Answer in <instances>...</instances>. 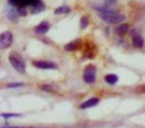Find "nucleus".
Returning a JSON list of instances; mask_svg holds the SVG:
<instances>
[{
  "mask_svg": "<svg viewBox=\"0 0 145 128\" xmlns=\"http://www.w3.org/2000/svg\"><path fill=\"white\" fill-rule=\"evenodd\" d=\"M9 62L11 66L19 72V74H25L26 72V63L23 60L22 56L17 52H11L9 55Z\"/></svg>",
  "mask_w": 145,
  "mask_h": 128,
  "instance_id": "f257e3e1",
  "label": "nucleus"
},
{
  "mask_svg": "<svg viewBox=\"0 0 145 128\" xmlns=\"http://www.w3.org/2000/svg\"><path fill=\"white\" fill-rule=\"evenodd\" d=\"M99 16L107 24H120L125 19L124 15L119 14V12H115L112 13V14H103V13H99Z\"/></svg>",
  "mask_w": 145,
  "mask_h": 128,
  "instance_id": "f03ea898",
  "label": "nucleus"
},
{
  "mask_svg": "<svg viewBox=\"0 0 145 128\" xmlns=\"http://www.w3.org/2000/svg\"><path fill=\"white\" fill-rule=\"evenodd\" d=\"M95 78H97V69L93 65H89L84 71V80L87 84H93L95 82Z\"/></svg>",
  "mask_w": 145,
  "mask_h": 128,
  "instance_id": "7ed1b4c3",
  "label": "nucleus"
},
{
  "mask_svg": "<svg viewBox=\"0 0 145 128\" xmlns=\"http://www.w3.org/2000/svg\"><path fill=\"white\" fill-rule=\"evenodd\" d=\"M13 42V35L10 31H5L0 36V49L5 50L9 48L12 45Z\"/></svg>",
  "mask_w": 145,
  "mask_h": 128,
  "instance_id": "20e7f679",
  "label": "nucleus"
},
{
  "mask_svg": "<svg viewBox=\"0 0 145 128\" xmlns=\"http://www.w3.org/2000/svg\"><path fill=\"white\" fill-rule=\"evenodd\" d=\"M33 66L36 67L37 69L41 70H55L57 69V65L50 61H34Z\"/></svg>",
  "mask_w": 145,
  "mask_h": 128,
  "instance_id": "39448f33",
  "label": "nucleus"
},
{
  "mask_svg": "<svg viewBox=\"0 0 145 128\" xmlns=\"http://www.w3.org/2000/svg\"><path fill=\"white\" fill-rule=\"evenodd\" d=\"M6 13H7L8 19L10 21H12V22H16V21L18 20V17L20 16L18 8H17L16 6H13V5H11V6L7 9Z\"/></svg>",
  "mask_w": 145,
  "mask_h": 128,
  "instance_id": "423d86ee",
  "label": "nucleus"
},
{
  "mask_svg": "<svg viewBox=\"0 0 145 128\" xmlns=\"http://www.w3.org/2000/svg\"><path fill=\"white\" fill-rule=\"evenodd\" d=\"M37 1H38V0H9L10 4L16 7H26V6H28V5L32 6Z\"/></svg>",
  "mask_w": 145,
  "mask_h": 128,
  "instance_id": "0eeeda50",
  "label": "nucleus"
},
{
  "mask_svg": "<svg viewBox=\"0 0 145 128\" xmlns=\"http://www.w3.org/2000/svg\"><path fill=\"white\" fill-rule=\"evenodd\" d=\"M49 29H50V24L47 21H43V22H41L40 24L35 27V33L38 35L46 34L49 31Z\"/></svg>",
  "mask_w": 145,
  "mask_h": 128,
  "instance_id": "6e6552de",
  "label": "nucleus"
},
{
  "mask_svg": "<svg viewBox=\"0 0 145 128\" xmlns=\"http://www.w3.org/2000/svg\"><path fill=\"white\" fill-rule=\"evenodd\" d=\"M99 102V99L97 97L89 98V100L84 101L83 103L80 105V108H81V109H88V108H91V107H93V106L97 105Z\"/></svg>",
  "mask_w": 145,
  "mask_h": 128,
  "instance_id": "1a4fd4ad",
  "label": "nucleus"
},
{
  "mask_svg": "<svg viewBox=\"0 0 145 128\" xmlns=\"http://www.w3.org/2000/svg\"><path fill=\"white\" fill-rule=\"evenodd\" d=\"M132 45L137 49H142L144 47V39L140 35H135L132 37Z\"/></svg>",
  "mask_w": 145,
  "mask_h": 128,
  "instance_id": "9d476101",
  "label": "nucleus"
},
{
  "mask_svg": "<svg viewBox=\"0 0 145 128\" xmlns=\"http://www.w3.org/2000/svg\"><path fill=\"white\" fill-rule=\"evenodd\" d=\"M80 44H81V40L80 39H76V40L72 41L69 44H67L65 46V50L68 51V52H71V51H76L78 48H79Z\"/></svg>",
  "mask_w": 145,
  "mask_h": 128,
  "instance_id": "9b49d317",
  "label": "nucleus"
},
{
  "mask_svg": "<svg viewBox=\"0 0 145 128\" xmlns=\"http://www.w3.org/2000/svg\"><path fill=\"white\" fill-rule=\"evenodd\" d=\"M44 9H45L44 4L41 2L40 0H38L35 4H33L32 6H31V13H32V14H37V13L42 12Z\"/></svg>",
  "mask_w": 145,
  "mask_h": 128,
  "instance_id": "f8f14e48",
  "label": "nucleus"
},
{
  "mask_svg": "<svg viewBox=\"0 0 145 128\" xmlns=\"http://www.w3.org/2000/svg\"><path fill=\"white\" fill-rule=\"evenodd\" d=\"M105 80L106 84H110V86H113V84H115L117 82H118V76H117L116 74H109L105 76Z\"/></svg>",
  "mask_w": 145,
  "mask_h": 128,
  "instance_id": "ddd939ff",
  "label": "nucleus"
},
{
  "mask_svg": "<svg viewBox=\"0 0 145 128\" xmlns=\"http://www.w3.org/2000/svg\"><path fill=\"white\" fill-rule=\"evenodd\" d=\"M127 32H128V25L127 24H120L115 29V33L119 36H124Z\"/></svg>",
  "mask_w": 145,
  "mask_h": 128,
  "instance_id": "4468645a",
  "label": "nucleus"
},
{
  "mask_svg": "<svg viewBox=\"0 0 145 128\" xmlns=\"http://www.w3.org/2000/svg\"><path fill=\"white\" fill-rule=\"evenodd\" d=\"M70 11H71L70 7L64 5V6H60V7H58V8L55 9L54 13L55 14H67V13H69Z\"/></svg>",
  "mask_w": 145,
  "mask_h": 128,
  "instance_id": "2eb2a0df",
  "label": "nucleus"
},
{
  "mask_svg": "<svg viewBox=\"0 0 145 128\" xmlns=\"http://www.w3.org/2000/svg\"><path fill=\"white\" fill-rule=\"evenodd\" d=\"M80 25H81V28L82 29H85L87 28V26L89 25V18L88 17H83L81 19V22H80Z\"/></svg>",
  "mask_w": 145,
  "mask_h": 128,
  "instance_id": "dca6fc26",
  "label": "nucleus"
},
{
  "mask_svg": "<svg viewBox=\"0 0 145 128\" xmlns=\"http://www.w3.org/2000/svg\"><path fill=\"white\" fill-rule=\"evenodd\" d=\"M24 86L23 82H10V84H7V88H21V86Z\"/></svg>",
  "mask_w": 145,
  "mask_h": 128,
  "instance_id": "f3484780",
  "label": "nucleus"
},
{
  "mask_svg": "<svg viewBox=\"0 0 145 128\" xmlns=\"http://www.w3.org/2000/svg\"><path fill=\"white\" fill-rule=\"evenodd\" d=\"M1 116L4 118H11V117H18V116H21V114H17V113H2Z\"/></svg>",
  "mask_w": 145,
  "mask_h": 128,
  "instance_id": "a211bd4d",
  "label": "nucleus"
},
{
  "mask_svg": "<svg viewBox=\"0 0 145 128\" xmlns=\"http://www.w3.org/2000/svg\"><path fill=\"white\" fill-rule=\"evenodd\" d=\"M105 6H112V5H115L116 4V0H105Z\"/></svg>",
  "mask_w": 145,
  "mask_h": 128,
  "instance_id": "6ab92c4d",
  "label": "nucleus"
},
{
  "mask_svg": "<svg viewBox=\"0 0 145 128\" xmlns=\"http://www.w3.org/2000/svg\"><path fill=\"white\" fill-rule=\"evenodd\" d=\"M42 89L47 90V91H52V86H43Z\"/></svg>",
  "mask_w": 145,
  "mask_h": 128,
  "instance_id": "aec40b11",
  "label": "nucleus"
},
{
  "mask_svg": "<svg viewBox=\"0 0 145 128\" xmlns=\"http://www.w3.org/2000/svg\"><path fill=\"white\" fill-rule=\"evenodd\" d=\"M30 128H31V127H30ZM33 128H34V127H33Z\"/></svg>",
  "mask_w": 145,
  "mask_h": 128,
  "instance_id": "412c9836",
  "label": "nucleus"
}]
</instances>
